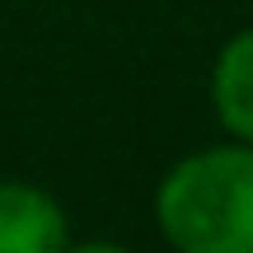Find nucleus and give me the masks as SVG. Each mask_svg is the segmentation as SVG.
<instances>
[{"mask_svg": "<svg viewBox=\"0 0 253 253\" xmlns=\"http://www.w3.org/2000/svg\"><path fill=\"white\" fill-rule=\"evenodd\" d=\"M211 103L235 141L253 145V28L235 33L211 66Z\"/></svg>", "mask_w": 253, "mask_h": 253, "instance_id": "nucleus-3", "label": "nucleus"}, {"mask_svg": "<svg viewBox=\"0 0 253 253\" xmlns=\"http://www.w3.org/2000/svg\"><path fill=\"white\" fill-rule=\"evenodd\" d=\"M155 220L178 253H253V145L178 160L155 192Z\"/></svg>", "mask_w": 253, "mask_h": 253, "instance_id": "nucleus-1", "label": "nucleus"}, {"mask_svg": "<svg viewBox=\"0 0 253 253\" xmlns=\"http://www.w3.org/2000/svg\"><path fill=\"white\" fill-rule=\"evenodd\" d=\"M71 225L61 202L38 183H0V253H66Z\"/></svg>", "mask_w": 253, "mask_h": 253, "instance_id": "nucleus-2", "label": "nucleus"}, {"mask_svg": "<svg viewBox=\"0 0 253 253\" xmlns=\"http://www.w3.org/2000/svg\"><path fill=\"white\" fill-rule=\"evenodd\" d=\"M66 253H131V249L113 244V239H94V244H66Z\"/></svg>", "mask_w": 253, "mask_h": 253, "instance_id": "nucleus-4", "label": "nucleus"}]
</instances>
